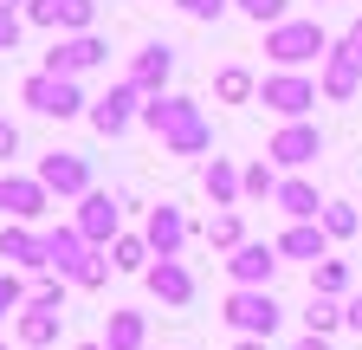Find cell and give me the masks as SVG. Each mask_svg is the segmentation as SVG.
<instances>
[{
	"label": "cell",
	"mask_w": 362,
	"mask_h": 350,
	"mask_svg": "<svg viewBox=\"0 0 362 350\" xmlns=\"http://www.w3.org/2000/svg\"><path fill=\"white\" fill-rule=\"evenodd\" d=\"M343 324H349V331H362V292H356V298L343 305Z\"/></svg>",
	"instance_id": "39"
},
{
	"label": "cell",
	"mask_w": 362,
	"mask_h": 350,
	"mask_svg": "<svg viewBox=\"0 0 362 350\" xmlns=\"http://www.w3.org/2000/svg\"><path fill=\"white\" fill-rule=\"evenodd\" d=\"M39 182H45V195H90L98 182H90V162L84 156H71V149H52V156H39Z\"/></svg>",
	"instance_id": "9"
},
{
	"label": "cell",
	"mask_w": 362,
	"mask_h": 350,
	"mask_svg": "<svg viewBox=\"0 0 362 350\" xmlns=\"http://www.w3.org/2000/svg\"><path fill=\"white\" fill-rule=\"evenodd\" d=\"M279 259H330V234L317 221H291L279 234Z\"/></svg>",
	"instance_id": "19"
},
{
	"label": "cell",
	"mask_w": 362,
	"mask_h": 350,
	"mask_svg": "<svg viewBox=\"0 0 362 350\" xmlns=\"http://www.w3.org/2000/svg\"><path fill=\"white\" fill-rule=\"evenodd\" d=\"M188 214H181L175 201H162V208H149V221H143V240H149V253L156 259H181V247H188Z\"/></svg>",
	"instance_id": "10"
},
{
	"label": "cell",
	"mask_w": 362,
	"mask_h": 350,
	"mask_svg": "<svg viewBox=\"0 0 362 350\" xmlns=\"http://www.w3.org/2000/svg\"><path fill=\"white\" fill-rule=\"evenodd\" d=\"M110 266H117V273H149L156 253H149L143 234H117V240H110Z\"/></svg>",
	"instance_id": "25"
},
{
	"label": "cell",
	"mask_w": 362,
	"mask_h": 350,
	"mask_svg": "<svg viewBox=\"0 0 362 350\" xmlns=\"http://www.w3.org/2000/svg\"><path fill=\"white\" fill-rule=\"evenodd\" d=\"M233 7H240L246 20H259V26H279V20H285V0H233Z\"/></svg>",
	"instance_id": "35"
},
{
	"label": "cell",
	"mask_w": 362,
	"mask_h": 350,
	"mask_svg": "<svg viewBox=\"0 0 362 350\" xmlns=\"http://www.w3.org/2000/svg\"><path fill=\"white\" fill-rule=\"evenodd\" d=\"M90 130H98V137H123L129 130V117H143V91H136V84L123 78V84H110L104 98H90Z\"/></svg>",
	"instance_id": "7"
},
{
	"label": "cell",
	"mask_w": 362,
	"mask_h": 350,
	"mask_svg": "<svg viewBox=\"0 0 362 350\" xmlns=\"http://www.w3.org/2000/svg\"><path fill=\"white\" fill-rule=\"evenodd\" d=\"M317 91H324V84H310L304 72H272V78L259 84V104H272L285 123H304L310 104H317Z\"/></svg>",
	"instance_id": "6"
},
{
	"label": "cell",
	"mask_w": 362,
	"mask_h": 350,
	"mask_svg": "<svg viewBox=\"0 0 362 350\" xmlns=\"http://www.w3.org/2000/svg\"><path fill=\"white\" fill-rule=\"evenodd\" d=\"M13 7H20V0H0V20H13Z\"/></svg>",
	"instance_id": "43"
},
{
	"label": "cell",
	"mask_w": 362,
	"mask_h": 350,
	"mask_svg": "<svg viewBox=\"0 0 362 350\" xmlns=\"http://www.w3.org/2000/svg\"><path fill=\"white\" fill-rule=\"evenodd\" d=\"M13 331H20V350H52L65 331V312H20Z\"/></svg>",
	"instance_id": "21"
},
{
	"label": "cell",
	"mask_w": 362,
	"mask_h": 350,
	"mask_svg": "<svg viewBox=\"0 0 362 350\" xmlns=\"http://www.w3.org/2000/svg\"><path fill=\"white\" fill-rule=\"evenodd\" d=\"M310 292H317V298H343V292H349V259H317Z\"/></svg>",
	"instance_id": "27"
},
{
	"label": "cell",
	"mask_w": 362,
	"mask_h": 350,
	"mask_svg": "<svg viewBox=\"0 0 362 350\" xmlns=\"http://www.w3.org/2000/svg\"><path fill=\"white\" fill-rule=\"evenodd\" d=\"M26 20L33 26H59V0H26Z\"/></svg>",
	"instance_id": "37"
},
{
	"label": "cell",
	"mask_w": 362,
	"mask_h": 350,
	"mask_svg": "<svg viewBox=\"0 0 362 350\" xmlns=\"http://www.w3.org/2000/svg\"><path fill=\"white\" fill-rule=\"evenodd\" d=\"M168 72H175V46H143V52L129 59V84H136L143 98H162Z\"/></svg>",
	"instance_id": "17"
},
{
	"label": "cell",
	"mask_w": 362,
	"mask_h": 350,
	"mask_svg": "<svg viewBox=\"0 0 362 350\" xmlns=\"http://www.w3.org/2000/svg\"><path fill=\"white\" fill-rule=\"evenodd\" d=\"M110 59V46L98 33H71V39H59L52 52H45V72H59V78H78V72H90V65H104Z\"/></svg>",
	"instance_id": "12"
},
{
	"label": "cell",
	"mask_w": 362,
	"mask_h": 350,
	"mask_svg": "<svg viewBox=\"0 0 362 350\" xmlns=\"http://www.w3.org/2000/svg\"><path fill=\"white\" fill-rule=\"evenodd\" d=\"M0 350H7V344H0Z\"/></svg>",
	"instance_id": "45"
},
{
	"label": "cell",
	"mask_w": 362,
	"mask_h": 350,
	"mask_svg": "<svg viewBox=\"0 0 362 350\" xmlns=\"http://www.w3.org/2000/svg\"><path fill=\"white\" fill-rule=\"evenodd\" d=\"M65 292H71V279H59V273H45L33 292H26V312H65Z\"/></svg>",
	"instance_id": "29"
},
{
	"label": "cell",
	"mask_w": 362,
	"mask_h": 350,
	"mask_svg": "<svg viewBox=\"0 0 362 350\" xmlns=\"http://www.w3.org/2000/svg\"><path fill=\"white\" fill-rule=\"evenodd\" d=\"M272 201H279V214H291V221H317V214H324V195H317V182H304V175H285Z\"/></svg>",
	"instance_id": "20"
},
{
	"label": "cell",
	"mask_w": 362,
	"mask_h": 350,
	"mask_svg": "<svg viewBox=\"0 0 362 350\" xmlns=\"http://www.w3.org/2000/svg\"><path fill=\"white\" fill-rule=\"evenodd\" d=\"M26 292H33V286H26L20 273H0V318H7V312H26Z\"/></svg>",
	"instance_id": "34"
},
{
	"label": "cell",
	"mask_w": 362,
	"mask_h": 350,
	"mask_svg": "<svg viewBox=\"0 0 362 350\" xmlns=\"http://www.w3.org/2000/svg\"><path fill=\"white\" fill-rule=\"evenodd\" d=\"M337 324H343V305H337V298H317V292H310V305H304V331H310V337H330Z\"/></svg>",
	"instance_id": "30"
},
{
	"label": "cell",
	"mask_w": 362,
	"mask_h": 350,
	"mask_svg": "<svg viewBox=\"0 0 362 350\" xmlns=\"http://www.w3.org/2000/svg\"><path fill=\"white\" fill-rule=\"evenodd\" d=\"M201 188H207L214 208H240V201H246V195H240V169L226 162V156H214V162L201 169Z\"/></svg>",
	"instance_id": "22"
},
{
	"label": "cell",
	"mask_w": 362,
	"mask_h": 350,
	"mask_svg": "<svg viewBox=\"0 0 362 350\" xmlns=\"http://www.w3.org/2000/svg\"><path fill=\"white\" fill-rule=\"evenodd\" d=\"M13 39H20V26H13V20H0V52H13Z\"/></svg>",
	"instance_id": "40"
},
{
	"label": "cell",
	"mask_w": 362,
	"mask_h": 350,
	"mask_svg": "<svg viewBox=\"0 0 362 350\" xmlns=\"http://www.w3.org/2000/svg\"><path fill=\"white\" fill-rule=\"evenodd\" d=\"M59 26L90 33V26H98V0H59Z\"/></svg>",
	"instance_id": "33"
},
{
	"label": "cell",
	"mask_w": 362,
	"mask_h": 350,
	"mask_svg": "<svg viewBox=\"0 0 362 350\" xmlns=\"http://www.w3.org/2000/svg\"><path fill=\"white\" fill-rule=\"evenodd\" d=\"M13 156H20V130H13V123H0V169H7Z\"/></svg>",
	"instance_id": "38"
},
{
	"label": "cell",
	"mask_w": 362,
	"mask_h": 350,
	"mask_svg": "<svg viewBox=\"0 0 362 350\" xmlns=\"http://www.w3.org/2000/svg\"><path fill=\"white\" fill-rule=\"evenodd\" d=\"M233 350H265V337H240V344H233Z\"/></svg>",
	"instance_id": "42"
},
{
	"label": "cell",
	"mask_w": 362,
	"mask_h": 350,
	"mask_svg": "<svg viewBox=\"0 0 362 350\" xmlns=\"http://www.w3.org/2000/svg\"><path fill=\"white\" fill-rule=\"evenodd\" d=\"M330 46H337V39L317 26V20H279V26L265 33V52L279 59L285 72H298V65H310V59H330Z\"/></svg>",
	"instance_id": "3"
},
{
	"label": "cell",
	"mask_w": 362,
	"mask_h": 350,
	"mask_svg": "<svg viewBox=\"0 0 362 350\" xmlns=\"http://www.w3.org/2000/svg\"><path fill=\"white\" fill-rule=\"evenodd\" d=\"M20 98H26L39 117H59V123H65V117H84V111H90V98L78 91V78H59V72H33V78L20 84Z\"/></svg>",
	"instance_id": "4"
},
{
	"label": "cell",
	"mask_w": 362,
	"mask_h": 350,
	"mask_svg": "<svg viewBox=\"0 0 362 350\" xmlns=\"http://www.w3.org/2000/svg\"><path fill=\"white\" fill-rule=\"evenodd\" d=\"M317 227H324L330 240H356V227H362V214H356L349 201H324V214H317Z\"/></svg>",
	"instance_id": "28"
},
{
	"label": "cell",
	"mask_w": 362,
	"mask_h": 350,
	"mask_svg": "<svg viewBox=\"0 0 362 350\" xmlns=\"http://www.w3.org/2000/svg\"><path fill=\"white\" fill-rule=\"evenodd\" d=\"M149 344V318L143 312H110L104 318V350H143Z\"/></svg>",
	"instance_id": "23"
},
{
	"label": "cell",
	"mask_w": 362,
	"mask_h": 350,
	"mask_svg": "<svg viewBox=\"0 0 362 350\" xmlns=\"http://www.w3.org/2000/svg\"><path fill=\"white\" fill-rule=\"evenodd\" d=\"M317 156H324V130H317V123H285L279 137L265 143V162L272 169H304Z\"/></svg>",
	"instance_id": "8"
},
{
	"label": "cell",
	"mask_w": 362,
	"mask_h": 350,
	"mask_svg": "<svg viewBox=\"0 0 362 350\" xmlns=\"http://www.w3.org/2000/svg\"><path fill=\"white\" fill-rule=\"evenodd\" d=\"M0 259L20 266V273H45V247H39V234L26 221H7V227H0Z\"/></svg>",
	"instance_id": "16"
},
{
	"label": "cell",
	"mask_w": 362,
	"mask_h": 350,
	"mask_svg": "<svg viewBox=\"0 0 362 350\" xmlns=\"http://www.w3.org/2000/svg\"><path fill=\"white\" fill-rule=\"evenodd\" d=\"M298 350H330V337H310V331H304V337H298Z\"/></svg>",
	"instance_id": "41"
},
{
	"label": "cell",
	"mask_w": 362,
	"mask_h": 350,
	"mask_svg": "<svg viewBox=\"0 0 362 350\" xmlns=\"http://www.w3.org/2000/svg\"><path fill=\"white\" fill-rule=\"evenodd\" d=\"M52 208V195H45V182L39 175H0V214H7V221H39V214Z\"/></svg>",
	"instance_id": "11"
},
{
	"label": "cell",
	"mask_w": 362,
	"mask_h": 350,
	"mask_svg": "<svg viewBox=\"0 0 362 350\" xmlns=\"http://www.w3.org/2000/svg\"><path fill=\"white\" fill-rule=\"evenodd\" d=\"M175 7L188 13V20H220L226 7H233V0H175Z\"/></svg>",
	"instance_id": "36"
},
{
	"label": "cell",
	"mask_w": 362,
	"mask_h": 350,
	"mask_svg": "<svg viewBox=\"0 0 362 350\" xmlns=\"http://www.w3.org/2000/svg\"><path fill=\"white\" fill-rule=\"evenodd\" d=\"M272 273H279V240H246L226 259V279L233 286H272Z\"/></svg>",
	"instance_id": "13"
},
{
	"label": "cell",
	"mask_w": 362,
	"mask_h": 350,
	"mask_svg": "<svg viewBox=\"0 0 362 350\" xmlns=\"http://www.w3.org/2000/svg\"><path fill=\"white\" fill-rule=\"evenodd\" d=\"M356 84H362V59L349 46H330V59H324V98L343 104V98H356Z\"/></svg>",
	"instance_id": "18"
},
{
	"label": "cell",
	"mask_w": 362,
	"mask_h": 350,
	"mask_svg": "<svg viewBox=\"0 0 362 350\" xmlns=\"http://www.w3.org/2000/svg\"><path fill=\"white\" fill-rule=\"evenodd\" d=\"M143 286H149L162 305H175V312H181V305H194V273L181 266V259H156V266L143 273Z\"/></svg>",
	"instance_id": "15"
},
{
	"label": "cell",
	"mask_w": 362,
	"mask_h": 350,
	"mask_svg": "<svg viewBox=\"0 0 362 350\" xmlns=\"http://www.w3.org/2000/svg\"><path fill=\"white\" fill-rule=\"evenodd\" d=\"M39 247H45V273H59V279H71V273H78V259L90 253V247H84V234H78L71 221H65V227H45V234H39Z\"/></svg>",
	"instance_id": "14"
},
{
	"label": "cell",
	"mask_w": 362,
	"mask_h": 350,
	"mask_svg": "<svg viewBox=\"0 0 362 350\" xmlns=\"http://www.w3.org/2000/svg\"><path fill=\"white\" fill-rule=\"evenodd\" d=\"M201 234H207V247H220V253L246 247V221H240V208H220V214H214V221H207Z\"/></svg>",
	"instance_id": "26"
},
{
	"label": "cell",
	"mask_w": 362,
	"mask_h": 350,
	"mask_svg": "<svg viewBox=\"0 0 362 350\" xmlns=\"http://www.w3.org/2000/svg\"><path fill=\"white\" fill-rule=\"evenodd\" d=\"M143 123L156 130V137H162L175 156H201V149L214 143V130H207V117H201L194 98H168V91H162V98L143 104Z\"/></svg>",
	"instance_id": "1"
},
{
	"label": "cell",
	"mask_w": 362,
	"mask_h": 350,
	"mask_svg": "<svg viewBox=\"0 0 362 350\" xmlns=\"http://www.w3.org/2000/svg\"><path fill=\"white\" fill-rule=\"evenodd\" d=\"M117 266H110V253H98V247H90L84 259H78V273H71V286H84V292H98L104 279H110Z\"/></svg>",
	"instance_id": "32"
},
{
	"label": "cell",
	"mask_w": 362,
	"mask_h": 350,
	"mask_svg": "<svg viewBox=\"0 0 362 350\" xmlns=\"http://www.w3.org/2000/svg\"><path fill=\"white\" fill-rule=\"evenodd\" d=\"M220 318L233 324L240 337H265V344H272V331H279V318H285V305L272 298V286H233V292H226V305H220Z\"/></svg>",
	"instance_id": "2"
},
{
	"label": "cell",
	"mask_w": 362,
	"mask_h": 350,
	"mask_svg": "<svg viewBox=\"0 0 362 350\" xmlns=\"http://www.w3.org/2000/svg\"><path fill=\"white\" fill-rule=\"evenodd\" d=\"M214 98H220V104H246V98H259V78H252L246 65H220V72H214Z\"/></svg>",
	"instance_id": "24"
},
{
	"label": "cell",
	"mask_w": 362,
	"mask_h": 350,
	"mask_svg": "<svg viewBox=\"0 0 362 350\" xmlns=\"http://www.w3.org/2000/svg\"><path fill=\"white\" fill-rule=\"evenodd\" d=\"M78 234H84V247H98V253H110V240L123 234V201L110 195V188H90L84 201H78V221H71Z\"/></svg>",
	"instance_id": "5"
},
{
	"label": "cell",
	"mask_w": 362,
	"mask_h": 350,
	"mask_svg": "<svg viewBox=\"0 0 362 350\" xmlns=\"http://www.w3.org/2000/svg\"><path fill=\"white\" fill-rule=\"evenodd\" d=\"M240 195H246V201H272V195H279V169H272V162L240 169Z\"/></svg>",
	"instance_id": "31"
},
{
	"label": "cell",
	"mask_w": 362,
	"mask_h": 350,
	"mask_svg": "<svg viewBox=\"0 0 362 350\" xmlns=\"http://www.w3.org/2000/svg\"><path fill=\"white\" fill-rule=\"evenodd\" d=\"M78 350H104V344H78Z\"/></svg>",
	"instance_id": "44"
}]
</instances>
